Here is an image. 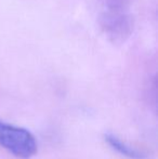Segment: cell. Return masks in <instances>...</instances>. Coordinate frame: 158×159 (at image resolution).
Instances as JSON below:
<instances>
[{
    "instance_id": "6da1fadb",
    "label": "cell",
    "mask_w": 158,
    "mask_h": 159,
    "mask_svg": "<svg viewBox=\"0 0 158 159\" xmlns=\"http://www.w3.org/2000/svg\"><path fill=\"white\" fill-rule=\"evenodd\" d=\"M97 23L108 41L113 44L124 43L134 27L130 0H99Z\"/></svg>"
},
{
    "instance_id": "3957f363",
    "label": "cell",
    "mask_w": 158,
    "mask_h": 159,
    "mask_svg": "<svg viewBox=\"0 0 158 159\" xmlns=\"http://www.w3.org/2000/svg\"><path fill=\"white\" fill-rule=\"evenodd\" d=\"M105 142L108 144V146L115 152H117L124 157L128 159H147L148 154L145 151L138 148L135 146L128 144L127 142L122 141L114 133H106L104 135Z\"/></svg>"
},
{
    "instance_id": "7a4b0ae2",
    "label": "cell",
    "mask_w": 158,
    "mask_h": 159,
    "mask_svg": "<svg viewBox=\"0 0 158 159\" xmlns=\"http://www.w3.org/2000/svg\"><path fill=\"white\" fill-rule=\"evenodd\" d=\"M0 146L22 159H29L38 151L33 133L24 128L0 121Z\"/></svg>"
}]
</instances>
